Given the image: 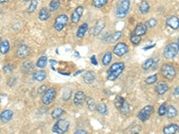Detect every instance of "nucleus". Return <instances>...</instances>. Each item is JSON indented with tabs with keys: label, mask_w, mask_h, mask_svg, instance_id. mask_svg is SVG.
Wrapping results in <instances>:
<instances>
[{
	"label": "nucleus",
	"mask_w": 179,
	"mask_h": 134,
	"mask_svg": "<svg viewBox=\"0 0 179 134\" xmlns=\"http://www.w3.org/2000/svg\"><path fill=\"white\" fill-rule=\"evenodd\" d=\"M125 68L126 65H125V63L123 62H117L113 64L108 71V81H110V82L116 81L124 72Z\"/></svg>",
	"instance_id": "1"
},
{
	"label": "nucleus",
	"mask_w": 179,
	"mask_h": 134,
	"mask_svg": "<svg viewBox=\"0 0 179 134\" xmlns=\"http://www.w3.org/2000/svg\"><path fill=\"white\" fill-rule=\"evenodd\" d=\"M70 123L66 119H59L52 127V132L57 134H65L68 132Z\"/></svg>",
	"instance_id": "2"
},
{
	"label": "nucleus",
	"mask_w": 179,
	"mask_h": 134,
	"mask_svg": "<svg viewBox=\"0 0 179 134\" xmlns=\"http://www.w3.org/2000/svg\"><path fill=\"white\" fill-rule=\"evenodd\" d=\"M178 54V44L176 42L169 43L164 49L163 56L167 60H172Z\"/></svg>",
	"instance_id": "3"
},
{
	"label": "nucleus",
	"mask_w": 179,
	"mask_h": 134,
	"mask_svg": "<svg viewBox=\"0 0 179 134\" xmlns=\"http://www.w3.org/2000/svg\"><path fill=\"white\" fill-rule=\"evenodd\" d=\"M130 8V1L129 0H122L117 5L116 9V16L119 19H123L126 16Z\"/></svg>",
	"instance_id": "4"
},
{
	"label": "nucleus",
	"mask_w": 179,
	"mask_h": 134,
	"mask_svg": "<svg viewBox=\"0 0 179 134\" xmlns=\"http://www.w3.org/2000/svg\"><path fill=\"white\" fill-rule=\"evenodd\" d=\"M161 73L164 78H166L168 81H172L177 76V71L175 67L171 65H163L161 67Z\"/></svg>",
	"instance_id": "5"
},
{
	"label": "nucleus",
	"mask_w": 179,
	"mask_h": 134,
	"mask_svg": "<svg viewBox=\"0 0 179 134\" xmlns=\"http://www.w3.org/2000/svg\"><path fill=\"white\" fill-rule=\"evenodd\" d=\"M56 94H57V92H56V90L54 88L47 89L46 91L43 93L42 98H41L43 105H45V106L50 105L56 98Z\"/></svg>",
	"instance_id": "6"
},
{
	"label": "nucleus",
	"mask_w": 179,
	"mask_h": 134,
	"mask_svg": "<svg viewBox=\"0 0 179 134\" xmlns=\"http://www.w3.org/2000/svg\"><path fill=\"white\" fill-rule=\"evenodd\" d=\"M69 18L66 15H60L56 18L54 23V28L57 31H61L66 24H68Z\"/></svg>",
	"instance_id": "7"
},
{
	"label": "nucleus",
	"mask_w": 179,
	"mask_h": 134,
	"mask_svg": "<svg viewBox=\"0 0 179 134\" xmlns=\"http://www.w3.org/2000/svg\"><path fill=\"white\" fill-rule=\"evenodd\" d=\"M153 112L154 107L152 106H146L138 113V118L142 122H146L147 120H149V118L151 117Z\"/></svg>",
	"instance_id": "8"
},
{
	"label": "nucleus",
	"mask_w": 179,
	"mask_h": 134,
	"mask_svg": "<svg viewBox=\"0 0 179 134\" xmlns=\"http://www.w3.org/2000/svg\"><path fill=\"white\" fill-rule=\"evenodd\" d=\"M128 51H129V48L126 43H123V42H120L117 43L114 49H113V53L117 56V57H123L125 56L126 54H127Z\"/></svg>",
	"instance_id": "9"
},
{
	"label": "nucleus",
	"mask_w": 179,
	"mask_h": 134,
	"mask_svg": "<svg viewBox=\"0 0 179 134\" xmlns=\"http://www.w3.org/2000/svg\"><path fill=\"white\" fill-rule=\"evenodd\" d=\"M83 10H84V8L83 6H78L75 9V11L73 12V14L71 15V21L73 23H79V21L81 20V17L83 14Z\"/></svg>",
	"instance_id": "10"
},
{
	"label": "nucleus",
	"mask_w": 179,
	"mask_h": 134,
	"mask_svg": "<svg viewBox=\"0 0 179 134\" xmlns=\"http://www.w3.org/2000/svg\"><path fill=\"white\" fill-rule=\"evenodd\" d=\"M13 116H14V112L12 110H10V109L4 110L0 114V121L3 124H7V123H9L12 120Z\"/></svg>",
	"instance_id": "11"
},
{
	"label": "nucleus",
	"mask_w": 179,
	"mask_h": 134,
	"mask_svg": "<svg viewBox=\"0 0 179 134\" xmlns=\"http://www.w3.org/2000/svg\"><path fill=\"white\" fill-rule=\"evenodd\" d=\"M86 101V95L85 93L83 91H77L74 98V103L75 106H83Z\"/></svg>",
	"instance_id": "12"
},
{
	"label": "nucleus",
	"mask_w": 179,
	"mask_h": 134,
	"mask_svg": "<svg viewBox=\"0 0 179 134\" xmlns=\"http://www.w3.org/2000/svg\"><path fill=\"white\" fill-rule=\"evenodd\" d=\"M30 53H31L30 48L26 45H22L18 48L16 51V56L19 58H25L30 55Z\"/></svg>",
	"instance_id": "13"
},
{
	"label": "nucleus",
	"mask_w": 179,
	"mask_h": 134,
	"mask_svg": "<svg viewBox=\"0 0 179 134\" xmlns=\"http://www.w3.org/2000/svg\"><path fill=\"white\" fill-rule=\"evenodd\" d=\"M168 89H169L168 84L167 83V82H159V83L157 84V86L155 87L156 92H157L158 95H160V96L164 95L165 93L168 90Z\"/></svg>",
	"instance_id": "14"
},
{
	"label": "nucleus",
	"mask_w": 179,
	"mask_h": 134,
	"mask_svg": "<svg viewBox=\"0 0 179 134\" xmlns=\"http://www.w3.org/2000/svg\"><path fill=\"white\" fill-rule=\"evenodd\" d=\"M167 25L172 30H177L179 26V20L177 16H170L167 19Z\"/></svg>",
	"instance_id": "15"
},
{
	"label": "nucleus",
	"mask_w": 179,
	"mask_h": 134,
	"mask_svg": "<svg viewBox=\"0 0 179 134\" xmlns=\"http://www.w3.org/2000/svg\"><path fill=\"white\" fill-rule=\"evenodd\" d=\"M178 131V124H171L169 125L165 126L163 128L164 134H175Z\"/></svg>",
	"instance_id": "16"
},
{
	"label": "nucleus",
	"mask_w": 179,
	"mask_h": 134,
	"mask_svg": "<svg viewBox=\"0 0 179 134\" xmlns=\"http://www.w3.org/2000/svg\"><path fill=\"white\" fill-rule=\"evenodd\" d=\"M95 79H96V74L92 71L86 72L83 75V82L86 84H92L95 81Z\"/></svg>",
	"instance_id": "17"
},
{
	"label": "nucleus",
	"mask_w": 179,
	"mask_h": 134,
	"mask_svg": "<svg viewBox=\"0 0 179 134\" xmlns=\"http://www.w3.org/2000/svg\"><path fill=\"white\" fill-rule=\"evenodd\" d=\"M178 114V111L177 109L175 107L173 106H167V110H166V115L168 119H172V118H175Z\"/></svg>",
	"instance_id": "18"
},
{
	"label": "nucleus",
	"mask_w": 179,
	"mask_h": 134,
	"mask_svg": "<svg viewBox=\"0 0 179 134\" xmlns=\"http://www.w3.org/2000/svg\"><path fill=\"white\" fill-rule=\"evenodd\" d=\"M134 34H136L138 36H143L145 34L147 33V27L145 25L144 23H138L137 26L135 27V29H134Z\"/></svg>",
	"instance_id": "19"
},
{
	"label": "nucleus",
	"mask_w": 179,
	"mask_h": 134,
	"mask_svg": "<svg viewBox=\"0 0 179 134\" xmlns=\"http://www.w3.org/2000/svg\"><path fill=\"white\" fill-rule=\"evenodd\" d=\"M49 18H50V12H49V10L48 8H46V7H43L40 11V13H39V19L40 21H42V22H45V21L49 20Z\"/></svg>",
	"instance_id": "20"
},
{
	"label": "nucleus",
	"mask_w": 179,
	"mask_h": 134,
	"mask_svg": "<svg viewBox=\"0 0 179 134\" xmlns=\"http://www.w3.org/2000/svg\"><path fill=\"white\" fill-rule=\"evenodd\" d=\"M47 78V73L45 71H39L32 74V79L35 82H42Z\"/></svg>",
	"instance_id": "21"
},
{
	"label": "nucleus",
	"mask_w": 179,
	"mask_h": 134,
	"mask_svg": "<svg viewBox=\"0 0 179 134\" xmlns=\"http://www.w3.org/2000/svg\"><path fill=\"white\" fill-rule=\"evenodd\" d=\"M105 28V22L103 20H99L96 23V26L93 29V35L97 36L102 31V30Z\"/></svg>",
	"instance_id": "22"
},
{
	"label": "nucleus",
	"mask_w": 179,
	"mask_h": 134,
	"mask_svg": "<svg viewBox=\"0 0 179 134\" xmlns=\"http://www.w3.org/2000/svg\"><path fill=\"white\" fill-rule=\"evenodd\" d=\"M87 31H88V24H87V23H83V25L80 26V27L78 28V30H77V38H79V39L83 38Z\"/></svg>",
	"instance_id": "23"
},
{
	"label": "nucleus",
	"mask_w": 179,
	"mask_h": 134,
	"mask_svg": "<svg viewBox=\"0 0 179 134\" xmlns=\"http://www.w3.org/2000/svg\"><path fill=\"white\" fill-rule=\"evenodd\" d=\"M139 10H140V12H141L143 15L148 14L149 11H150V5H149V3H148L147 1H145V0L142 1L141 4H140V6H139Z\"/></svg>",
	"instance_id": "24"
},
{
	"label": "nucleus",
	"mask_w": 179,
	"mask_h": 134,
	"mask_svg": "<svg viewBox=\"0 0 179 134\" xmlns=\"http://www.w3.org/2000/svg\"><path fill=\"white\" fill-rule=\"evenodd\" d=\"M10 49V44H9L8 40H3L0 42V52L3 55H6Z\"/></svg>",
	"instance_id": "25"
},
{
	"label": "nucleus",
	"mask_w": 179,
	"mask_h": 134,
	"mask_svg": "<svg viewBox=\"0 0 179 134\" xmlns=\"http://www.w3.org/2000/svg\"><path fill=\"white\" fill-rule=\"evenodd\" d=\"M47 64H48V57L46 56H42L41 57L38 59V61L36 63V66L39 69H44L47 66Z\"/></svg>",
	"instance_id": "26"
},
{
	"label": "nucleus",
	"mask_w": 179,
	"mask_h": 134,
	"mask_svg": "<svg viewBox=\"0 0 179 134\" xmlns=\"http://www.w3.org/2000/svg\"><path fill=\"white\" fill-rule=\"evenodd\" d=\"M119 112L123 115H127L128 114H129V112H130V105H129V103H128L127 101L125 100L124 104L120 107Z\"/></svg>",
	"instance_id": "27"
},
{
	"label": "nucleus",
	"mask_w": 179,
	"mask_h": 134,
	"mask_svg": "<svg viewBox=\"0 0 179 134\" xmlns=\"http://www.w3.org/2000/svg\"><path fill=\"white\" fill-rule=\"evenodd\" d=\"M101 60H102L103 65H105V66L109 65L111 63V60H112V53H111L110 51L107 52V53L103 56Z\"/></svg>",
	"instance_id": "28"
},
{
	"label": "nucleus",
	"mask_w": 179,
	"mask_h": 134,
	"mask_svg": "<svg viewBox=\"0 0 179 134\" xmlns=\"http://www.w3.org/2000/svg\"><path fill=\"white\" fill-rule=\"evenodd\" d=\"M65 114H66V112H65L64 109L58 107V108L54 109V111L52 112L51 116L53 119H58V118L61 117V116H62L63 115H65Z\"/></svg>",
	"instance_id": "29"
},
{
	"label": "nucleus",
	"mask_w": 179,
	"mask_h": 134,
	"mask_svg": "<svg viewBox=\"0 0 179 134\" xmlns=\"http://www.w3.org/2000/svg\"><path fill=\"white\" fill-rule=\"evenodd\" d=\"M96 110L100 114V115H107L108 114V107L106 106V104L104 103H100L99 105H97V107H96Z\"/></svg>",
	"instance_id": "30"
},
{
	"label": "nucleus",
	"mask_w": 179,
	"mask_h": 134,
	"mask_svg": "<svg viewBox=\"0 0 179 134\" xmlns=\"http://www.w3.org/2000/svg\"><path fill=\"white\" fill-rule=\"evenodd\" d=\"M60 6L59 0H52L49 4V12H56Z\"/></svg>",
	"instance_id": "31"
},
{
	"label": "nucleus",
	"mask_w": 179,
	"mask_h": 134,
	"mask_svg": "<svg viewBox=\"0 0 179 134\" xmlns=\"http://www.w3.org/2000/svg\"><path fill=\"white\" fill-rule=\"evenodd\" d=\"M124 102H125V98H124L123 97L117 96L116 98H115V100H114V104H115L116 108L117 109V110H119L120 107H122V105L124 104Z\"/></svg>",
	"instance_id": "32"
},
{
	"label": "nucleus",
	"mask_w": 179,
	"mask_h": 134,
	"mask_svg": "<svg viewBox=\"0 0 179 134\" xmlns=\"http://www.w3.org/2000/svg\"><path fill=\"white\" fill-rule=\"evenodd\" d=\"M109 0H92V5L97 8H101L106 4L108 3Z\"/></svg>",
	"instance_id": "33"
},
{
	"label": "nucleus",
	"mask_w": 179,
	"mask_h": 134,
	"mask_svg": "<svg viewBox=\"0 0 179 134\" xmlns=\"http://www.w3.org/2000/svg\"><path fill=\"white\" fill-rule=\"evenodd\" d=\"M157 81H158V77H157L156 74L149 76V77H147V78L144 80L145 83L149 84V85H151V84L156 83V82H157Z\"/></svg>",
	"instance_id": "34"
},
{
	"label": "nucleus",
	"mask_w": 179,
	"mask_h": 134,
	"mask_svg": "<svg viewBox=\"0 0 179 134\" xmlns=\"http://www.w3.org/2000/svg\"><path fill=\"white\" fill-rule=\"evenodd\" d=\"M37 6H38V1H37V0H32L30 6L27 9V13H29V14L33 13L35 10H36V8H37Z\"/></svg>",
	"instance_id": "35"
},
{
	"label": "nucleus",
	"mask_w": 179,
	"mask_h": 134,
	"mask_svg": "<svg viewBox=\"0 0 179 134\" xmlns=\"http://www.w3.org/2000/svg\"><path fill=\"white\" fill-rule=\"evenodd\" d=\"M131 40V42H132L134 45L137 46V45L140 44V42L142 40V38H141L140 36L136 35V34L132 33L131 34V40Z\"/></svg>",
	"instance_id": "36"
},
{
	"label": "nucleus",
	"mask_w": 179,
	"mask_h": 134,
	"mask_svg": "<svg viewBox=\"0 0 179 134\" xmlns=\"http://www.w3.org/2000/svg\"><path fill=\"white\" fill-rule=\"evenodd\" d=\"M154 65V60L151 58H149L147 59L146 61L144 62V64L143 65V70H149V69H151L152 65Z\"/></svg>",
	"instance_id": "37"
},
{
	"label": "nucleus",
	"mask_w": 179,
	"mask_h": 134,
	"mask_svg": "<svg viewBox=\"0 0 179 134\" xmlns=\"http://www.w3.org/2000/svg\"><path fill=\"white\" fill-rule=\"evenodd\" d=\"M121 37H122V32L121 31H116L115 33H113L109 36V40L111 42H116L118 40H120Z\"/></svg>",
	"instance_id": "38"
},
{
	"label": "nucleus",
	"mask_w": 179,
	"mask_h": 134,
	"mask_svg": "<svg viewBox=\"0 0 179 134\" xmlns=\"http://www.w3.org/2000/svg\"><path fill=\"white\" fill-rule=\"evenodd\" d=\"M87 105H88V107H89V109H90L91 111L96 110L97 104H96V102H95L93 98H89V99L87 100Z\"/></svg>",
	"instance_id": "39"
},
{
	"label": "nucleus",
	"mask_w": 179,
	"mask_h": 134,
	"mask_svg": "<svg viewBox=\"0 0 179 134\" xmlns=\"http://www.w3.org/2000/svg\"><path fill=\"white\" fill-rule=\"evenodd\" d=\"M166 110H167V104L164 103V104H162L161 106L160 107V108L158 110L159 115L160 116H164L166 115Z\"/></svg>",
	"instance_id": "40"
},
{
	"label": "nucleus",
	"mask_w": 179,
	"mask_h": 134,
	"mask_svg": "<svg viewBox=\"0 0 179 134\" xmlns=\"http://www.w3.org/2000/svg\"><path fill=\"white\" fill-rule=\"evenodd\" d=\"M157 23H158L157 20L154 19V18H151V19H150V20L145 23V25H146L147 28H153V27L157 25Z\"/></svg>",
	"instance_id": "41"
},
{
	"label": "nucleus",
	"mask_w": 179,
	"mask_h": 134,
	"mask_svg": "<svg viewBox=\"0 0 179 134\" xmlns=\"http://www.w3.org/2000/svg\"><path fill=\"white\" fill-rule=\"evenodd\" d=\"M23 66L25 69V71H31L33 69V63L30 62V61H25L23 64Z\"/></svg>",
	"instance_id": "42"
},
{
	"label": "nucleus",
	"mask_w": 179,
	"mask_h": 134,
	"mask_svg": "<svg viewBox=\"0 0 179 134\" xmlns=\"http://www.w3.org/2000/svg\"><path fill=\"white\" fill-rule=\"evenodd\" d=\"M13 70H14V68H13V66L11 65H5V66L3 67V71L6 73H11L13 72Z\"/></svg>",
	"instance_id": "43"
},
{
	"label": "nucleus",
	"mask_w": 179,
	"mask_h": 134,
	"mask_svg": "<svg viewBox=\"0 0 179 134\" xmlns=\"http://www.w3.org/2000/svg\"><path fill=\"white\" fill-rule=\"evenodd\" d=\"M47 90V86L46 85H41L39 89H38V93L39 94H43Z\"/></svg>",
	"instance_id": "44"
},
{
	"label": "nucleus",
	"mask_w": 179,
	"mask_h": 134,
	"mask_svg": "<svg viewBox=\"0 0 179 134\" xmlns=\"http://www.w3.org/2000/svg\"><path fill=\"white\" fill-rule=\"evenodd\" d=\"M15 82H16V79H15V78H11V79L8 80V85L9 86H13L14 84L15 83Z\"/></svg>",
	"instance_id": "45"
},
{
	"label": "nucleus",
	"mask_w": 179,
	"mask_h": 134,
	"mask_svg": "<svg viewBox=\"0 0 179 134\" xmlns=\"http://www.w3.org/2000/svg\"><path fill=\"white\" fill-rule=\"evenodd\" d=\"M74 134H88L85 130H77Z\"/></svg>",
	"instance_id": "46"
},
{
	"label": "nucleus",
	"mask_w": 179,
	"mask_h": 134,
	"mask_svg": "<svg viewBox=\"0 0 179 134\" xmlns=\"http://www.w3.org/2000/svg\"><path fill=\"white\" fill-rule=\"evenodd\" d=\"M92 63L94 65H98V61H96L95 56H92Z\"/></svg>",
	"instance_id": "47"
},
{
	"label": "nucleus",
	"mask_w": 179,
	"mask_h": 134,
	"mask_svg": "<svg viewBox=\"0 0 179 134\" xmlns=\"http://www.w3.org/2000/svg\"><path fill=\"white\" fill-rule=\"evenodd\" d=\"M179 88H178V86L175 89V90H174V95L176 96V97H178V95H179V90H178Z\"/></svg>",
	"instance_id": "48"
},
{
	"label": "nucleus",
	"mask_w": 179,
	"mask_h": 134,
	"mask_svg": "<svg viewBox=\"0 0 179 134\" xmlns=\"http://www.w3.org/2000/svg\"><path fill=\"white\" fill-rule=\"evenodd\" d=\"M9 0H0V4H4V3H6L8 2Z\"/></svg>",
	"instance_id": "49"
},
{
	"label": "nucleus",
	"mask_w": 179,
	"mask_h": 134,
	"mask_svg": "<svg viewBox=\"0 0 179 134\" xmlns=\"http://www.w3.org/2000/svg\"><path fill=\"white\" fill-rule=\"evenodd\" d=\"M83 73V71H78L77 73H75V75H78V74H79V73Z\"/></svg>",
	"instance_id": "50"
},
{
	"label": "nucleus",
	"mask_w": 179,
	"mask_h": 134,
	"mask_svg": "<svg viewBox=\"0 0 179 134\" xmlns=\"http://www.w3.org/2000/svg\"><path fill=\"white\" fill-rule=\"evenodd\" d=\"M134 134H139V133H138V132H135V133H134Z\"/></svg>",
	"instance_id": "51"
},
{
	"label": "nucleus",
	"mask_w": 179,
	"mask_h": 134,
	"mask_svg": "<svg viewBox=\"0 0 179 134\" xmlns=\"http://www.w3.org/2000/svg\"><path fill=\"white\" fill-rule=\"evenodd\" d=\"M24 1H25V2H27V1H29V0H24Z\"/></svg>",
	"instance_id": "52"
},
{
	"label": "nucleus",
	"mask_w": 179,
	"mask_h": 134,
	"mask_svg": "<svg viewBox=\"0 0 179 134\" xmlns=\"http://www.w3.org/2000/svg\"><path fill=\"white\" fill-rule=\"evenodd\" d=\"M0 42H1V38H0Z\"/></svg>",
	"instance_id": "53"
}]
</instances>
